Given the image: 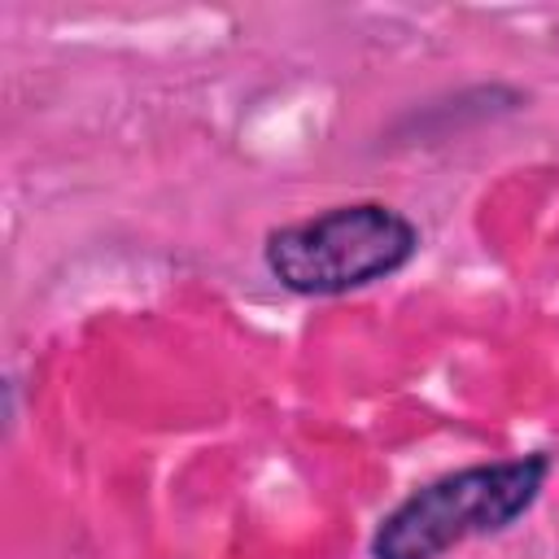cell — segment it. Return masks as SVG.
<instances>
[{
	"instance_id": "obj_2",
	"label": "cell",
	"mask_w": 559,
	"mask_h": 559,
	"mask_svg": "<svg viewBox=\"0 0 559 559\" xmlns=\"http://www.w3.org/2000/svg\"><path fill=\"white\" fill-rule=\"evenodd\" d=\"M419 253V227L384 201H345L310 218L271 227L262 240L266 275L297 297H345L371 288Z\"/></svg>"
},
{
	"instance_id": "obj_1",
	"label": "cell",
	"mask_w": 559,
	"mask_h": 559,
	"mask_svg": "<svg viewBox=\"0 0 559 559\" xmlns=\"http://www.w3.org/2000/svg\"><path fill=\"white\" fill-rule=\"evenodd\" d=\"M550 472L555 463L546 450L454 467L411 489L393 511H384V520L367 542V555L371 559H441L463 542L507 533L520 515L537 507Z\"/></svg>"
}]
</instances>
